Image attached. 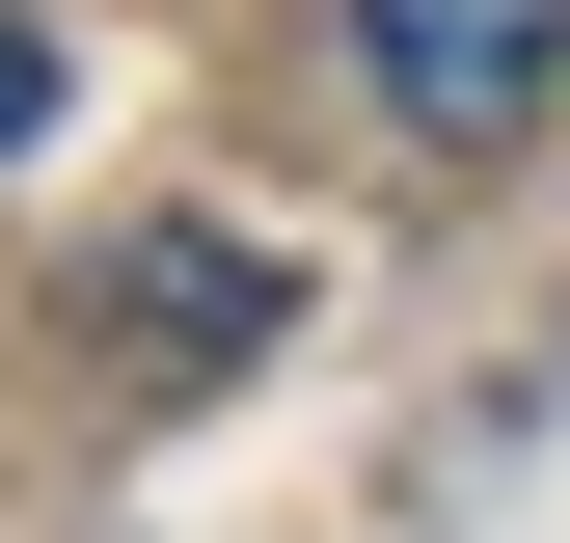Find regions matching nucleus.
Here are the masks:
<instances>
[{"label":"nucleus","mask_w":570,"mask_h":543,"mask_svg":"<svg viewBox=\"0 0 570 543\" xmlns=\"http://www.w3.org/2000/svg\"><path fill=\"white\" fill-rule=\"evenodd\" d=\"M326 28H353V82L407 136H462V164H517L570 109V0H326Z\"/></svg>","instance_id":"nucleus-1"},{"label":"nucleus","mask_w":570,"mask_h":543,"mask_svg":"<svg viewBox=\"0 0 570 543\" xmlns=\"http://www.w3.org/2000/svg\"><path fill=\"white\" fill-rule=\"evenodd\" d=\"M109 326H136V354H218V326H272V272H245V245H136Z\"/></svg>","instance_id":"nucleus-2"},{"label":"nucleus","mask_w":570,"mask_h":543,"mask_svg":"<svg viewBox=\"0 0 570 543\" xmlns=\"http://www.w3.org/2000/svg\"><path fill=\"white\" fill-rule=\"evenodd\" d=\"M28 136H55V28L0 0V164H28Z\"/></svg>","instance_id":"nucleus-3"}]
</instances>
